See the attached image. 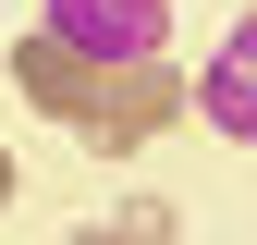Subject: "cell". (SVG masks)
Listing matches in <instances>:
<instances>
[{
  "label": "cell",
  "instance_id": "277c9868",
  "mask_svg": "<svg viewBox=\"0 0 257 245\" xmlns=\"http://www.w3.org/2000/svg\"><path fill=\"white\" fill-rule=\"evenodd\" d=\"M13 86H25V110H49V122H86V110H98V61H74L49 25L13 37Z\"/></svg>",
  "mask_w": 257,
  "mask_h": 245
},
{
  "label": "cell",
  "instance_id": "3957f363",
  "mask_svg": "<svg viewBox=\"0 0 257 245\" xmlns=\"http://www.w3.org/2000/svg\"><path fill=\"white\" fill-rule=\"evenodd\" d=\"M184 110H208V122H220L233 147H257V13H245V25H233L220 49H208V74L184 86Z\"/></svg>",
  "mask_w": 257,
  "mask_h": 245
},
{
  "label": "cell",
  "instance_id": "7a4b0ae2",
  "mask_svg": "<svg viewBox=\"0 0 257 245\" xmlns=\"http://www.w3.org/2000/svg\"><path fill=\"white\" fill-rule=\"evenodd\" d=\"M172 110H184V74H172V61H122V74H98V110H86L74 135L98 147V160H135Z\"/></svg>",
  "mask_w": 257,
  "mask_h": 245
},
{
  "label": "cell",
  "instance_id": "8992f818",
  "mask_svg": "<svg viewBox=\"0 0 257 245\" xmlns=\"http://www.w3.org/2000/svg\"><path fill=\"white\" fill-rule=\"evenodd\" d=\"M0 208H13V160H0Z\"/></svg>",
  "mask_w": 257,
  "mask_h": 245
},
{
  "label": "cell",
  "instance_id": "6da1fadb",
  "mask_svg": "<svg viewBox=\"0 0 257 245\" xmlns=\"http://www.w3.org/2000/svg\"><path fill=\"white\" fill-rule=\"evenodd\" d=\"M37 25H49L74 61L122 74V61H159V37H172V0H37Z\"/></svg>",
  "mask_w": 257,
  "mask_h": 245
},
{
  "label": "cell",
  "instance_id": "5b68a950",
  "mask_svg": "<svg viewBox=\"0 0 257 245\" xmlns=\"http://www.w3.org/2000/svg\"><path fill=\"white\" fill-rule=\"evenodd\" d=\"M74 245H135V233H74Z\"/></svg>",
  "mask_w": 257,
  "mask_h": 245
}]
</instances>
